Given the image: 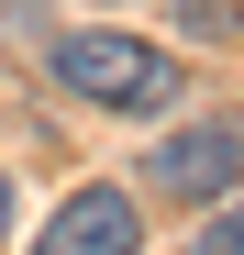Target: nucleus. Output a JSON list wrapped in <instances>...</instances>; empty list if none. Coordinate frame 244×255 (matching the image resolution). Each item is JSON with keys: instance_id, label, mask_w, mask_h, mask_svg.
Returning a JSON list of instances; mask_svg holds the SVG:
<instances>
[{"instance_id": "obj_3", "label": "nucleus", "mask_w": 244, "mask_h": 255, "mask_svg": "<svg viewBox=\"0 0 244 255\" xmlns=\"http://www.w3.org/2000/svg\"><path fill=\"white\" fill-rule=\"evenodd\" d=\"M33 255H144V211L122 189H67L56 222L33 233Z\"/></svg>"}, {"instance_id": "obj_5", "label": "nucleus", "mask_w": 244, "mask_h": 255, "mask_svg": "<svg viewBox=\"0 0 244 255\" xmlns=\"http://www.w3.org/2000/svg\"><path fill=\"white\" fill-rule=\"evenodd\" d=\"M0 233H11V178H0Z\"/></svg>"}, {"instance_id": "obj_2", "label": "nucleus", "mask_w": 244, "mask_h": 255, "mask_svg": "<svg viewBox=\"0 0 244 255\" xmlns=\"http://www.w3.org/2000/svg\"><path fill=\"white\" fill-rule=\"evenodd\" d=\"M233 178H244V133H233V122H189V133L144 144V189H167V200H200V211H211Z\"/></svg>"}, {"instance_id": "obj_1", "label": "nucleus", "mask_w": 244, "mask_h": 255, "mask_svg": "<svg viewBox=\"0 0 244 255\" xmlns=\"http://www.w3.org/2000/svg\"><path fill=\"white\" fill-rule=\"evenodd\" d=\"M45 67L100 111H178V89H189V67L167 45H144V33H56Z\"/></svg>"}, {"instance_id": "obj_4", "label": "nucleus", "mask_w": 244, "mask_h": 255, "mask_svg": "<svg viewBox=\"0 0 244 255\" xmlns=\"http://www.w3.org/2000/svg\"><path fill=\"white\" fill-rule=\"evenodd\" d=\"M189 255H244V211H211V222H200V244Z\"/></svg>"}]
</instances>
